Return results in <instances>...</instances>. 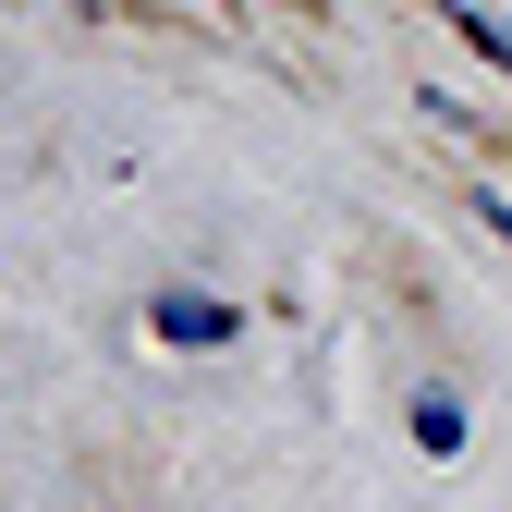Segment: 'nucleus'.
<instances>
[{"label": "nucleus", "mask_w": 512, "mask_h": 512, "mask_svg": "<svg viewBox=\"0 0 512 512\" xmlns=\"http://www.w3.org/2000/svg\"><path fill=\"white\" fill-rule=\"evenodd\" d=\"M147 330H159L171 354H220V342L244 330V305H220V293H147Z\"/></svg>", "instance_id": "1"}, {"label": "nucleus", "mask_w": 512, "mask_h": 512, "mask_svg": "<svg viewBox=\"0 0 512 512\" xmlns=\"http://www.w3.org/2000/svg\"><path fill=\"white\" fill-rule=\"evenodd\" d=\"M415 439L452 464V452H464V391H439V378H427V391H415Z\"/></svg>", "instance_id": "2"}, {"label": "nucleus", "mask_w": 512, "mask_h": 512, "mask_svg": "<svg viewBox=\"0 0 512 512\" xmlns=\"http://www.w3.org/2000/svg\"><path fill=\"white\" fill-rule=\"evenodd\" d=\"M452 37H464L476 61H500V74H512V25H488V13H452Z\"/></svg>", "instance_id": "3"}, {"label": "nucleus", "mask_w": 512, "mask_h": 512, "mask_svg": "<svg viewBox=\"0 0 512 512\" xmlns=\"http://www.w3.org/2000/svg\"><path fill=\"white\" fill-rule=\"evenodd\" d=\"M488 232H500V244H512V196H488Z\"/></svg>", "instance_id": "4"}]
</instances>
